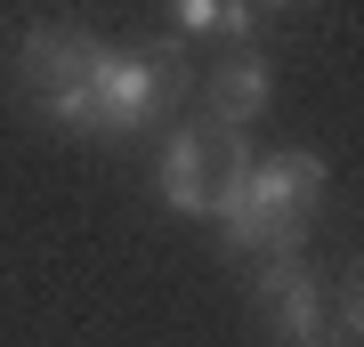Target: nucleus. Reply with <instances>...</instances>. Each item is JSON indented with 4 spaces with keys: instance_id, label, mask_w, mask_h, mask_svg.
<instances>
[{
    "instance_id": "1",
    "label": "nucleus",
    "mask_w": 364,
    "mask_h": 347,
    "mask_svg": "<svg viewBox=\"0 0 364 347\" xmlns=\"http://www.w3.org/2000/svg\"><path fill=\"white\" fill-rule=\"evenodd\" d=\"M316 210H324V162L316 154H251L219 226H227V250L299 258V234L316 226Z\"/></svg>"
},
{
    "instance_id": "2",
    "label": "nucleus",
    "mask_w": 364,
    "mask_h": 347,
    "mask_svg": "<svg viewBox=\"0 0 364 347\" xmlns=\"http://www.w3.org/2000/svg\"><path fill=\"white\" fill-rule=\"evenodd\" d=\"M243 170H251L243 129L195 114V121L170 129V145H162V202L186 210V219H219L235 202V186H243Z\"/></svg>"
},
{
    "instance_id": "3",
    "label": "nucleus",
    "mask_w": 364,
    "mask_h": 347,
    "mask_svg": "<svg viewBox=\"0 0 364 347\" xmlns=\"http://www.w3.org/2000/svg\"><path fill=\"white\" fill-rule=\"evenodd\" d=\"M97 33H65V25H41L16 40V89H25L57 129H90V89H97Z\"/></svg>"
},
{
    "instance_id": "4",
    "label": "nucleus",
    "mask_w": 364,
    "mask_h": 347,
    "mask_svg": "<svg viewBox=\"0 0 364 347\" xmlns=\"http://www.w3.org/2000/svg\"><path fill=\"white\" fill-rule=\"evenodd\" d=\"M186 89V65L178 49H105L97 57V89H90V129L105 138H130L154 114H170Z\"/></svg>"
},
{
    "instance_id": "5",
    "label": "nucleus",
    "mask_w": 364,
    "mask_h": 347,
    "mask_svg": "<svg viewBox=\"0 0 364 347\" xmlns=\"http://www.w3.org/2000/svg\"><path fill=\"white\" fill-rule=\"evenodd\" d=\"M259 323L291 347H316L324 339V275L308 258H267L259 267Z\"/></svg>"
},
{
    "instance_id": "6",
    "label": "nucleus",
    "mask_w": 364,
    "mask_h": 347,
    "mask_svg": "<svg viewBox=\"0 0 364 347\" xmlns=\"http://www.w3.org/2000/svg\"><path fill=\"white\" fill-rule=\"evenodd\" d=\"M267 97H275L267 57L259 49H219V65H210V81H203V114L227 121V129H251L267 114Z\"/></svg>"
},
{
    "instance_id": "7",
    "label": "nucleus",
    "mask_w": 364,
    "mask_h": 347,
    "mask_svg": "<svg viewBox=\"0 0 364 347\" xmlns=\"http://www.w3.org/2000/svg\"><path fill=\"white\" fill-rule=\"evenodd\" d=\"M170 25L195 33V40H251V33L267 25V9H243V0H178Z\"/></svg>"
}]
</instances>
